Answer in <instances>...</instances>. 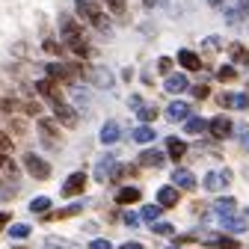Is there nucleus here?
<instances>
[{"mask_svg": "<svg viewBox=\"0 0 249 249\" xmlns=\"http://www.w3.org/2000/svg\"><path fill=\"white\" fill-rule=\"evenodd\" d=\"M59 36L66 42V48L74 53V56H89L92 48L86 42V33H83V24L74 18V15H62L59 18Z\"/></svg>", "mask_w": 249, "mask_h": 249, "instance_id": "1", "label": "nucleus"}, {"mask_svg": "<svg viewBox=\"0 0 249 249\" xmlns=\"http://www.w3.org/2000/svg\"><path fill=\"white\" fill-rule=\"evenodd\" d=\"M74 9H77V15L86 21V24H92L98 30L101 36H113V24H110V18L104 15V9L95 3V0H74Z\"/></svg>", "mask_w": 249, "mask_h": 249, "instance_id": "2", "label": "nucleus"}, {"mask_svg": "<svg viewBox=\"0 0 249 249\" xmlns=\"http://www.w3.org/2000/svg\"><path fill=\"white\" fill-rule=\"evenodd\" d=\"M24 169L33 175L36 181H48V178H51V163H48L45 158H39L36 151H27V154H24Z\"/></svg>", "mask_w": 249, "mask_h": 249, "instance_id": "3", "label": "nucleus"}, {"mask_svg": "<svg viewBox=\"0 0 249 249\" xmlns=\"http://www.w3.org/2000/svg\"><path fill=\"white\" fill-rule=\"evenodd\" d=\"M53 122L59 128H77V110L66 101H59V104H53Z\"/></svg>", "mask_w": 249, "mask_h": 249, "instance_id": "4", "label": "nucleus"}, {"mask_svg": "<svg viewBox=\"0 0 249 249\" xmlns=\"http://www.w3.org/2000/svg\"><path fill=\"white\" fill-rule=\"evenodd\" d=\"M231 131H234V124H231L229 116H213V119L208 122V134H211L213 140H229Z\"/></svg>", "mask_w": 249, "mask_h": 249, "instance_id": "5", "label": "nucleus"}, {"mask_svg": "<svg viewBox=\"0 0 249 249\" xmlns=\"http://www.w3.org/2000/svg\"><path fill=\"white\" fill-rule=\"evenodd\" d=\"M86 181H89V175H86V172H71V175H69V181L62 184V190H59V193H62V196H69V199H71V196H83Z\"/></svg>", "mask_w": 249, "mask_h": 249, "instance_id": "6", "label": "nucleus"}, {"mask_svg": "<svg viewBox=\"0 0 249 249\" xmlns=\"http://www.w3.org/2000/svg\"><path fill=\"white\" fill-rule=\"evenodd\" d=\"M36 92L42 98H48V101H53V104H59L62 101V89H59V83H53V80H36Z\"/></svg>", "mask_w": 249, "mask_h": 249, "instance_id": "7", "label": "nucleus"}, {"mask_svg": "<svg viewBox=\"0 0 249 249\" xmlns=\"http://www.w3.org/2000/svg\"><path fill=\"white\" fill-rule=\"evenodd\" d=\"M172 187L181 193V190H196V175L190 169H175L172 172Z\"/></svg>", "mask_w": 249, "mask_h": 249, "instance_id": "8", "label": "nucleus"}, {"mask_svg": "<svg viewBox=\"0 0 249 249\" xmlns=\"http://www.w3.org/2000/svg\"><path fill=\"white\" fill-rule=\"evenodd\" d=\"M48 80H53V83H71L74 80V74H71V69L66 66V62H48Z\"/></svg>", "mask_w": 249, "mask_h": 249, "instance_id": "9", "label": "nucleus"}, {"mask_svg": "<svg viewBox=\"0 0 249 249\" xmlns=\"http://www.w3.org/2000/svg\"><path fill=\"white\" fill-rule=\"evenodd\" d=\"M178 202H181V193L175 190L172 184H163L160 190H158V205H160V208H175Z\"/></svg>", "mask_w": 249, "mask_h": 249, "instance_id": "10", "label": "nucleus"}, {"mask_svg": "<svg viewBox=\"0 0 249 249\" xmlns=\"http://www.w3.org/2000/svg\"><path fill=\"white\" fill-rule=\"evenodd\" d=\"M163 89L169 92V95H181V92L190 89V80H187V74H169L166 83H163Z\"/></svg>", "mask_w": 249, "mask_h": 249, "instance_id": "11", "label": "nucleus"}, {"mask_svg": "<svg viewBox=\"0 0 249 249\" xmlns=\"http://www.w3.org/2000/svg\"><path fill=\"white\" fill-rule=\"evenodd\" d=\"M113 169H116V154H107V158H101L98 166H95V181H110Z\"/></svg>", "mask_w": 249, "mask_h": 249, "instance_id": "12", "label": "nucleus"}, {"mask_svg": "<svg viewBox=\"0 0 249 249\" xmlns=\"http://www.w3.org/2000/svg\"><path fill=\"white\" fill-rule=\"evenodd\" d=\"M163 160H166V154L163 151H158V148H145L142 154H140V166H163Z\"/></svg>", "mask_w": 249, "mask_h": 249, "instance_id": "13", "label": "nucleus"}, {"mask_svg": "<svg viewBox=\"0 0 249 249\" xmlns=\"http://www.w3.org/2000/svg\"><path fill=\"white\" fill-rule=\"evenodd\" d=\"M166 119L169 122H187V119H190V107H187L184 101H172L166 107Z\"/></svg>", "mask_w": 249, "mask_h": 249, "instance_id": "14", "label": "nucleus"}, {"mask_svg": "<svg viewBox=\"0 0 249 249\" xmlns=\"http://www.w3.org/2000/svg\"><path fill=\"white\" fill-rule=\"evenodd\" d=\"M178 62L187 69V71H196V69H202V56L196 53V51H178Z\"/></svg>", "mask_w": 249, "mask_h": 249, "instance_id": "15", "label": "nucleus"}, {"mask_svg": "<svg viewBox=\"0 0 249 249\" xmlns=\"http://www.w3.org/2000/svg\"><path fill=\"white\" fill-rule=\"evenodd\" d=\"M83 211V202H74V205H69V208H59V211H48L45 213V220H69V216H77Z\"/></svg>", "mask_w": 249, "mask_h": 249, "instance_id": "16", "label": "nucleus"}, {"mask_svg": "<svg viewBox=\"0 0 249 249\" xmlns=\"http://www.w3.org/2000/svg\"><path fill=\"white\" fill-rule=\"evenodd\" d=\"M184 154H187V142H184V140H178V137H169V140H166V158L181 160Z\"/></svg>", "mask_w": 249, "mask_h": 249, "instance_id": "17", "label": "nucleus"}, {"mask_svg": "<svg viewBox=\"0 0 249 249\" xmlns=\"http://www.w3.org/2000/svg\"><path fill=\"white\" fill-rule=\"evenodd\" d=\"M202 246H211V249H240V243L229 234H220V237H208Z\"/></svg>", "mask_w": 249, "mask_h": 249, "instance_id": "18", "label": "nucleus"}, {"mask_svg": "<svg viewBox=\"0 0 249 249\" xmlns=\"http://www.w3.org/2000/svg\"><path fill=\"white\" fill-rule=\"evenodd\" d=\"M223 184H229V172H208L205 175V190H220Z\"/></svg>", "mask_w": 249, "mask_h": 249, "instance_id": "19", "label": "nucleus"}, {"mask_svg": "<svg viewBox=\"0 0 249 249\" xmlns=\"http://www.w3.org/2000/svg\"><path fill=\"white\" fill-rule=\"evenodd\" d=\"M140 190H137V187H122V190L116 193V202L119 205H134V202H140Z\"/></svg>", "mask_w": 249, "mask_h": 249, "instance_id": "20", "label": "nucleus"}, {"mask_svg": "<svg viewBox=\"0 0 249 249\" xmlns=\"http://www.w3.org/2000/svg\"><path fill=\"white\" fill-rule=\"evenodd\" d=\"M131 137H134V142H154V137H158V134H154V128H148V124H140V128H134L131 131Z\"/></svg>", "mask_w": 249, "mask_h": 249, "instance_id": "21", "label": "nucleus"}, {"mask_svg": "<svg viewBox=\"0 0 249 249\" xmlns=\"http://www.w3.org/2000/svg\"><path fill=\"white\" fill-rule=\"evenodd\" d=\"M202 131H208V122L205 119H199V116H190V119H187L184 122V134H202Z\"/></svg>", "mask_w": 249, "mask_h": 249, "instance_id": "22", "label": "nucleus"}, {"mask_svg": "<svg viewBox=\"0 0 249 249\" xmlns=\"http://www.w3.org/2000/svg\"><path fill=\"white\" fill-rule=\"evenodd\" d=\"M229 56H231V62H240V66H249V51L243 48V45H229Z\"/></svg>", "mask_w": 249, "mask_h": 249, "instance_id": "23", "label": "nucleus"}, {"mask_svg": "<svg viewBox=\"0 0 249 249\" xmlns=\"http://www.w3.org/2000/svg\"><path fill=\"white\" fill-rule=\"evenodd\" d=\"M223 229L226 231H234V234H240V231H246V220H240V216H223Z\"/></svg>", "mask_w": 249, "mask_h": 249, "instance_id": "24", "label": "nucleus"}, {"mask_svg": "<svg viewBox=\"0 0 249 249\" xmlns=\"http://www.w3.org/2000/svg\"><path fill=\"white\" fill-rule=\"evenodd\" d=\"M116 140H119V124L116 122H107L104 128H101V142L104 145H113Z\"/></svg>", "mask_w": 249, "mask_h": 249, "instance_id": "25", "label": "nucleus"}, {"mask_svg": "<svg viewBox=\"0 0 249 249\" xmlns=\"http://www.w3.org/2000/svg\"><path fill=\"white\" fill-rule=\"evenodd\" d=\"M107 9H110V15L119 18V21L128 18V3H124V0H107Z\"/></svg>", "mask_w": 249, "mask_h": 249, "instance_id": "26", "label": "nucleus"}, {"mask_svg": "<svg viewBox=\"0 0 249 249\" xmlns=\"http://www.w3.org/2000/svg\"><path fill=\"white\" fill-rule=\"evenodd\" d=\"M234 205H237V202H234L231 196H226V199H216L213 208H216V213H220V216H231V213H234Z\"/></svg>", "mask_w": 249, "mask_h": 249, "instance_id": "27", "label": "nucleus"}, {"mask_svg": "<svg viewBox=\"0 0 249 249\" xmlns=\"http://www.w3.org/2000/svg\"><path fill=\"white\" fill-rule=\"evenodd\" d=\"M0 169H3V172H6V175L12 178V181L18 178V163H15V160L9 158V154H0Z\"/></svg>", "mask_w": 249, "mask_h": 249, "instance_id": "28", "label": "nucleus"}, {"mask_svg": "<svg viewBox=\"0 0 249 249\" xmlns=\"http://www.w3.org/2000/svg\"><path fill=\"white\" fill-rule=\"evenodd\" d=\"M30 211H33V213H48V211H51V199H48V196L33 199V202H30Z\"/></svg>", "mask_w": 249, "mask_h": 249, "instance_id": "29", "label": "nucleus"}, {"mask_svg": "<svg viewBox=\"0 0 249 249\" xmlns=\"http://www.w3.org/2000/svg\"><path fill=\"white\" fill-rule=\"evenodd\" d=\"M39 128L48 134V137H59V124L53 119H39Z\"/></svg>", "mask_w": 249, "mask_h": 249, "instance_id": "30", "label": "nucleus"}, {"mask_svg": "<svg viewBox=\"0 0 249 249\" xmlns=\"http://www.w3.org/2000/svg\"><path fill=\"white\" fill-rule=\"evenodd\" d=\"M9 237H15V240H24V237H30V226H27V223H15V226L9 229Z\"/></svg>", "mask_w": 249, "mask_h": 249, "instance_id": "31", "label": "nucleus"}, {"mask_svg": "<svg viewBox=\"0 0 249 249\" xmlns=\"http://www.w3.org/2000/svg\"><path fill=\"white\" fill-rule=\"evenodd\" d=\"M160 205H145L142 208V220H148V223H158V216H160Z\"/></svg>", "mask_w": 249, "mask_h": 249, "instance_id": "32", "label": "nucleus"}, {"mask_svg": "<svg viewBox=\"0 0 249 249\" xmlns=\"http://www.w3.org/2000/svg\"><path fill=\"white\" fill-rule=\"evenodd\" d=\"M137 113H140V122H142V124H148V122L158 119V107H151V104H145V107L137 110Z\"/></svg>", "mask_w": 249, "mask_h": 249, "instance_id": "33", "label": "nucleus"}, {"mask_svg": "<svg viewBox=\"0 0 249 249\" xmlns=\"http://www.w3.org/2000/svg\"><path fill=\"white\" fill-rule=\"evenodd\" d=\"M216 77H220L223 83H229V80H234V77H237V69H234V66H223L220 71H216Z\"/></svg>", "mask_w": 249, "mask_h": 249, "instance_id": "34", "label": "nucleus"}, {"mask_svg": "<svg viewBox=\"0 0 249 249\" xmlns=\"http://www.w3.org/2000/svg\"><path fill=\"white\" fill-rule=\"evenodd\" d=\"M9 148H12V134L0 131V154H9Z\"/></svg>", "mask_w": 249, "mask_h": 249, "instance_id": "35", "label": "nucleus"}, {"mask_svg": "<svg viewBox=\"0 0 249 249\" xmlns=\"http://www.w3.org/2000/svg\"><path fill=\"white\" fill-rule=\"evenodd\" d=\"M21 107H24L27 116H39V113H42V104H39V101H24Z\"/></svg>", "mask_w": 249, "mask_h": 249, "instance_id": "36", "label": "nucleus"}, {"mask_svg": "<svg viewBox=\"0 0 249 249\" xmlns=\"http://www.w3.org/2000/svg\"><path fill=\"white\" fill-rule=\"evenodd\" d=\"M193 95H196L199 101H202V98H208V95H211V89H208V83H196V86H193Z\"/></svg>", "mask_w": 249, "mask_h": 249, "instance_id": "37", "label": "nucleus"}, {"mask_svg": "<svg viewBox=\"0 0 249 249\" xmlns=\"http://www.w3.org/2000/svg\"><path fill=\"white\" fill-rule=\"evenodd\" d=\"M151 231L154 234H172V226L169 223H151Z\"/></svg>", "mask_w": 249, "mask_h": 249, "instance_id": "38", "label": "nucleus"}, {"mask_svg": "<svg viewBox=\"0 0 249 249\" xmlns=\"http://www.w3.org/2000/svg\"><path fill=\"white\" fill-rule=\"evenodd\" d=\"M158 71H163V74L172 71V59H169V56H160V59H158Z\"/></svg>", "mask_w": 249, "mask_h": 249, "instance_id": "39", "label": "nucleus"}, {"mask_svg": "<svg viewBox=\"0 0 249 249\" xmlns=\"http://www.w3.org/2000/svg\"><path fill=\"white\" fill-rule=\"evenodd\" d=\"M89 249H113V243H110V240H104V237H95V240L89 243Z\"/></svg>", "mask_w": 249, "mask_h": 249, "instance_id": "40", "label": "nucleus"}, {"mask_svg": "<svg viewBox=\"0 0 249 249\" xmlns=\"http://www.w3.org/2000/svg\"><path fill=\"white\" fill-rule=\"evenodd\" d=\"M234 110H246L249 107V95H234V104H231Z\"/></svg>", "mask_w": 249, "mask_h": 249, "instance_id": "41", "label": "nucleus"}, {"mask_svg": "<svg viewBox=\"0 0 249 249\" xmlns=\"http://www.w3.org/2000/svg\"><path fill=\"white\" fill-rule=\"evenodd\" d=\"M45 51H48V53H59V51H62V45H56L53 39H48V42H45Z\"/></svg>", "mask_w": 249, "mask_h": 249, "instance_id": "42", "label": "nucleus"}, {"mask_svg": "<svg viewBox=\"0 0 249 249\" xmlns=\"http://www.w3.org/2000/svg\"><path fill=\"white\" fill-rule=\"evenodd\" d=\"M124 223H128V226H131V229H134V226H140V216H137V213H131V211H128V213H124Z\"/></svg>", "mask_w": 249, "mask_h": 249, "instance_id": "43", "label": "nucleus"}, {"mask_svg": "<svg viewBox=\"0 0 249 249\" xmlns=\"http://www.w3.org/2000/svg\"><path fill=\"white\" fill-rule=\"evenodd\" d=\"M9 220H12V216H9V213H6V211H0V229H3V226H6V223H9Z\"/></svg>", "mask_w": 249, "mask_h": 249, "instance_id": "44", "label": "nucleus"}, {"mask_svg": "<svg viewBox=\"0 0 249 249\" xmlns=\"http://www.w3.org/2000/svg\"><path fill=\"white\" fill-rule=\"evenodd\" d=\"M119 249H142V243H122Z\"/></svg>", "mask_w": 249, "mask_h": 249, "instance_id": "45", "label": "nucleus"}, {"mask_svg": "<svg viewBox=\"0 0 249 249\" xmlns=\"http://www.w3.org/2000/svg\"><path fill=\"white\" fill-rule=\"evenodd\" d=\"M240 140H243V145L249 148V124H246V128H243V137H240Z\"/></svg>", "mask_w": 249, "mask_h": 249, "instance_id": "46", "label": "nucleus"}, {"mask_svg": "<svg viewBox=\"0 0 249 249\" xmlns=\"http://www.w3.org/2000/svg\"><path fill=\"white\" fill-rule=\"evenodd\" d=\"M15 249H27V246H15Z\"/></svg>", "mask_w": 249, "mask_h": 249, "instance_id": "47", "label": "nucleus"}, {"mask_svg": "<svg viewBox=\"0 0 249 249\" xmlns=\"http://www.w3.org/2000/svg\"><path fill=\"white\" fill-rule=\"evenodd\" d=\"M246 216H249V211H246Z\"/></svg>", "mask_w": 249, "mask_h": 249, "instance_id": "48", "label": "nucleus"}, {"mask_svg": "<svg viewBox=\"0 0 249 249\" xmlns=\"http://www.w3.org/2000/svg\"><path fill=\"white\" fill-rule=\"evenodd\" d=\"M175 249H178V246H175Z\"/></svg>", "mask_w": 249, "mask_h": 249, "instance_id": "49", "label": "nucleus"}]
</instances>
